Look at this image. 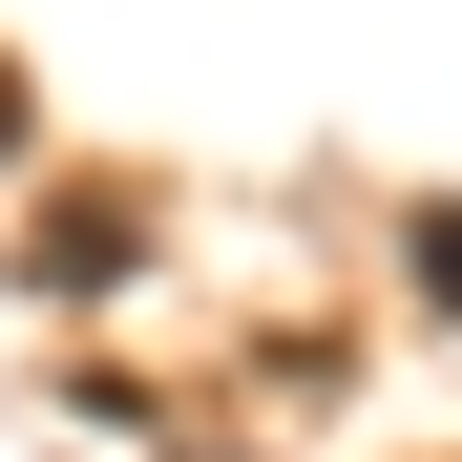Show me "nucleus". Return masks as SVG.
Masks as SVG:
<instances>
[{
  "instance_id": "f257e3e1",
  "label": "nucleus",
  "mask_w": 462,
  "mask_h": 462,
  "mask_svg": "<svg viewBox=\"0 0 462 462\" xmlns=\"http://www.w3.org/2000/svg\"><path fill=\"white\" fill-rule=\"evenodd\" d=\"M420 294H441V316H462V189L420 210Z\"/></svg>"
},
{
  "instance_id": "f03ea898",
  "label": "nucleus",
  "mask_w": 462,
  "mask_h": 462,
  "mask_svg": "<svg viewBox=\"0 0 462 462\" xmlns=\"http://www.w3.org/2000/svg\"><path fill=\"white\" fill-rule=\"evenodd\" d=\"M0 147H22V85H0Z\"/></svg>"
}]
</instances>
